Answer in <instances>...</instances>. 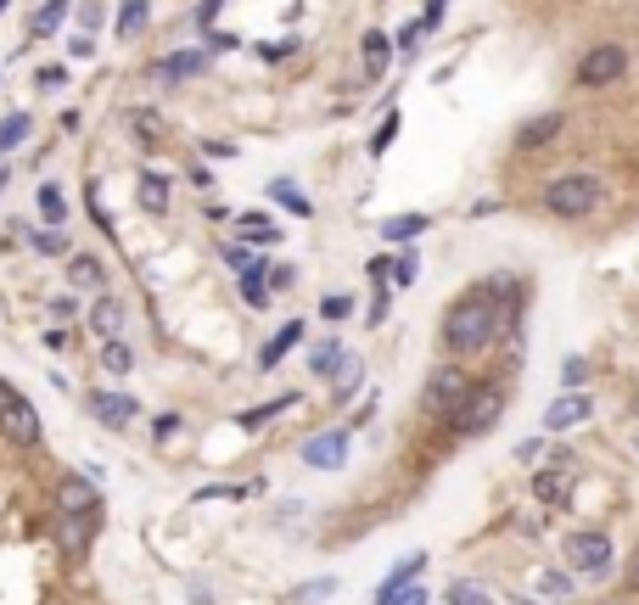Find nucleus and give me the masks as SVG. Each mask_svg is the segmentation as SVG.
I'll use <instances>...</instances> for the list:
<instances>
[{"label":"nucleus","instance_id":"26","mask_svg":"<svg viewBox=\"0 0 639 605\" xmlns=\"http://www.w3.org/2000/svg\"><path fill=\"white\" fill-rule=\"evenodd\" d=\"M567 471H539V482H533V493H539L544 505H555V499H567Z\"/></svg>","mask_w":639,"mask_h":605},{"label":"nucleus","instance_id":"30","mask_svg":"<svg viewBox=\"0 0 639 605\" xmlns=\"http://www.w3.org/2000/svg\"><path fill=\"white\" fill-rule=\"evenodd\" d=\"M34 253H51V258H57V253H68V236H62V225H51V230H34Z\"/></svg>","mask_w":639,"mask_h":605},{"label":"nucleus","instance_id":"4","mask_svg":"<svg viewBox=\"0 0 639 605\" xmlns=\"http://www.w3.org/2000/svg\"><path fill=\"white\" fill-rule=\"evenodd\" d=\"M0 437H12V443H23V449L40 443V415H34V404L17 393L12 381H0Z\"/></svg>","mask_w":639,"mask_h":605},{"label":"nucleus","instance_id":"13","mask_svg":"<svg viewBox=\"0 0 639 605\" xmlns=\"http://www.w3.org/2000/svg\"><path fill=\"white\" fill-rule=\"evenodd\" d=\"M561 129H567L561 113H539V118H527V124L516 129V146H522V152H539V146H550Z\"/></svg>","mask_w":639,"mask_h":605},{"label":"nucleus","instance_id":"3","mask_svg":"<svg viewBox=\"0 0 639 605\" xmlns=\"http://www.w3.org/2000/svg\"><path fill=\"white\" fill-rule=\"evenodd\" d=\"M499 415H505V387H471L460 398V409L449 415V426H455V437H483L494 432Z\"/></svg>","mask_w":639,"mask_h":605},{"label":"nucleus","instance_id":"36","mask_svg":"<svg viewBox=\"0 0 639 605\" xmlns=\"http://www.w3.org/2000/svg\"><path fill=\"white\" fill-rule=\"evenodd\" d=\"M393 135H398V113H387V124L376 129V135H370V157H382L387 146H393Z\"/></svg>","mask_w":639,"mask_h":605},{"label":"nucleus","instance_id":"41","mask_svg":"<svg viewBox=\"0 0 639 605\" xmlns=\"http://www.w3.org/2000/svg\"><path fill=\"white\" fill-rule=\"evenodd\" d=\"M421 40H426V29H421V23H410V29H404V40H398V45H404V51H421Z\"/></svg>","mask_w":639,"mask_h":605},{"label":"nucleus","instance_id":"38","mask_svg":"<svg viewBox=\"0 0 639 605\" xmlns=\"http://www.w3.org/2000/svg\"><path fill=\"white\" fill-rule=\"evenodd\" d=\"M331 589H337V583H331V577H320V583H303V589H298V600H303V605H314V600H326Z\"/></svg>","mask_w":639,"mask_h":605},{"label":"nucleus","instance_id":"10","mask_svg":"<svg viewBox=\"0 0 639 605\" xmlns=\"http://www.w3.org/2000/svg\"><path fill=\"white\" fill-rule=\"evenodd\" d=\"M57 510H62V516H101V493L90 488L85 477H62V488H57Z\"/></svg>","mask_w":639,"mask_h":605},{"label":"nucleus","instance_id":"8","mask_svg":"<svg viewBox=\"0 0 639 605\" xmlns=\"http://www.w3.org/2000/svg\"><path fill=\"white\" fill-rule=\"evenodd\" d=\"M567 561H572V572H606L611 566V538L606 533H578L567 544Z\"/></svg>","mask_w":639,"mask_h":605},{"label":"nucleus","instance_id":"9","mask_svg":"<svg viewBox=\"0 0 639 605\" xmlns=\"http://www.w3.org/2000/svg\"><path fill=\"white\" fill-rule=\"evenodd\" d=\"M303 460L314 465V471H337V465H348V432H320L303 443Z\"/></svg>","mask_w":639,"mask_h":605},{"label":"nucleus","instance_id":"23","mask_svg":"<svg viewBox=\"0 0 639 605\" xmlns=\"http://www.w3.org/2000/svg\"><path fill=\"white\" fill-rule=\"evenodd\" d=\"M292 404H298V398L281 393V398H270V404H258V409H242V415H236V426H247V432H253V426H264L270 415H281V409H292Z\"/></svg>","mask_w":639,"mask_h":605},{"label":"nucleus","instance_id":"17","mask_svg":"<svg viewBox=\"0 0 639 605\" xmlns=\"http://www.w3.org/2000/svg\"><path fill=\"white\" fill-rule=\"evenodd\" d=\"M270 202H275V208H292L298 219H309V213H314V202L303 197L298 180H270Z\"/></svg>","mask_w":639,"mask_h":605},{"label":"nucleus","instance_id":"33","mask_svg":"<svg viewBox=\"0 0 639 605\" xmlns=\"http://www.w3.org/2000/svg\"><path fill=\"white\" fill-rule=\"evenodd\" d=\"M320 314H326L331 325H337V320H348V314H354V297H348V292H331V297H320Z\"/></svg>","mask_w":639,"mask_h":605},{"label":"nucleus","instance_id":"16","mask_svg":"<svg viewBox=\"0 0 639 605\" xmlns=\"http://www.w3.org/2000/svg\"><path fill=\"white\" fill-rule=\"evenodd\" d=\"M101 516H62V549L68 555H85L90 549V533H96Z\"/></svg>","mask_w":639,"mask_h":605},{"label":"nucleus","instance_id":"24","mask_svg":"<svg viewBox=\"0 0 639 605\" xmlns=\"http://www.w3.org/2000/svg\"><path fill=\"white\" fill-rule=\"evenodd\" d=\"M141 208L146 213L169 208V180H163V174H141Z\"/></svg>","mask_w":639,"mask_h":605},{"label":"nucleus","instance_id":"31","mask_svg":"<svg viewBox=\"0 0 639 605\" xmlns=\"http://www.w3.org/2000/svg\"><path fill=\"white\" fill-rule=\"evenodd\" d=\"M539 594H544V600H567V594H572V577L567 572H539Z\"/></svg>","mask_w":639,"mask_h":605},{"label":"nucleus","instance_id":"12","mask_svg":"<svg viewBox=\"0 0 639 605\" xmlns=\"http://www.w3.org/2000/svg\"><path fill=\"white\" fill-rule=\"evenodd\" d=\"M421 572H426V549H421V555H410L404 566H393V572L382 577V589H376V600H370V605H398V594L410 589Z\"/></svg>","mask_w":639,"mask_h":605},{"label":"nucleus","instance_id":"35","mask_svg":"<svg viewBox=\"0 0 639 605\" xmlns=\"http://www.w3.org/2000/svg\"><path fill=\"white\" fill-rule=\"evenodd\" d=\"M242 230L258 241V247H275V241H281V236H275V225H270V219H258V213H253V219H242Z\"/></svg>","mask_w":639,"mask_h":605},{"label":"nucleus","instance_id":"39","mask_svg":"<svg viewBox=\"0 0 639 605\" xmlns=\"http://www.w3.org/2000/svg\"><path fill=\"white\" fill-rule=\"evenodd\" d=\"M561 381H567V393H572V387H583V381H589V365H583V359H567V370H561Z\"/></svg>","mask_w":639,"mask_h":605},{"label":"nucleus","instance_id":"47","mask_svg":"<svg viewBox=\"0 0 639 605\" xmlns=\"http://www.w3.org/2000/svg\"><path fill=\"white\" fill-rule=\"evenodd\" d=\"M0 191H6V163H0Z\"/></svg>","mask_w":639,"mask_h":605},{"label":"nucleus","instance_id":"11","mask_svg":"<svg viewBox=\"0 0 639 605\" xmlns=\"http://www.w3.org/2000/svg\"><path fill=\"white\" fill-rule=\"evenodd\" d=\"M90 415H96L101 426H113V432H118V426H129L135 415H141V404H135L129 393H90Z\"/></svg>","mask_w":639,"mask_h":605},{"label":"nucleus","instance_id":"42","mask_svg":"<svg viewBox=\"0 0 639 605\" xmlns=\"http://www.w3.org/2000/svg\"><path fill=\"white\" fill-rule=\"evenodd\" d=\"M398 605H426V583H410V589L398 594Z\"/></svg>","mask_w":639,"mask_h":605},{"label":"nucleus","instance_id":"44","mask_svg":"<svg viewBox=\"0 0 639 605\" xmlns=\"http://www.w3.org/2000/svg\"><path fill=\"white\" fill-rule=\"evenodd\" d=\"M135 129H141V135H157V129H163V124H157L152 113H135Z\"/></svg>","mask_w":639,"mask_h":605},{"label":"nucleus","instance_id":"14","mask_svg":"<svg viewBox=\"0 0 639 605\" xmlns=\"http://www.w3.org/2000/svg\"><path fill=\"white\" fill-rule=\"evenodd\" d=\"M298 342H303V325H298V320H292V325H281V331H275V337L264 342V353H258V370H275V365L286 359V353L298 348Z\"/></svg>","mask_w":639,"mask_h":605},{"label":"nucleus","instance_id":"27","mask_svg":"<svg viewBox=\"0 0 639 605\" xmlns=\"http://www.w3.org/2000/svg\"><path fill=\"white\" fill-rule=\"evenodd\" d=\"M40 219L45 225H62V219H68V202H62L57 185H40Z\"/></svg>","mask_w":639,"mask_h":605},{"label":"nucleus","instance_id":"2","mask_svg":"<svg viewBox=\"0 0 639 605\" xmlns=\"http://www.w3.org/2000/svg\"><path fill=\"white\" fill-rule=\"evenodd\" d=\"M600 197H606V180H600V174H561V180H550V191H544V208H550L555 219H589V213L600 208Z\"/></svg>","mask_w":639,"mask_h":605},{"label":"nucleus","instance_id":"28","mask_svg":"<svg viewBox=\"0 0 639 605\" xmlns=\"http://www.w3.org/2000/svg\"><path fill=\"white\" fill-rule=\"evenodd\" d=\"M337 365H342V348H337V342H320V348L309 353V370H314V376H337Z\"/></svg>","mask_w":639,"mask_h":605},{"label":"nucleus","instance_id":"19","mask_svg":"<svg viewBox=\"0 0 639 605\" xmlns=\"http://www.w3.org/2000/svg\"><path fill=\"white\" fill-rule=\"evenodd\" d=\"M393 68V40H387L382 29L365 34V73H387Z\"/></svg>","mask_w":639,"mask_h":605},{"label":"nucleus","instance_id":"25","mask_svg":"<svg viewBox=\"0 0 639 605\" xmlns=\"http://www.w3.org/2000/svg\"><path fill=\"white\" fill-rule=\"evenodd\" d=\"M146 12H152L146 0H124V12H118V34H124V40H135V34L146 29Z\"/></svg>","mask_w":639,"mask_h":605},{"label":"nucleus","instance_id":"43","mask_svg":"<svg viewBox=\"0 0 639 605\" xmlns=\"http://www.w3.org/2000/svg\"><path fill=\"white\" fill-rule=\"evenodd\" d=\"M298 281V275H292V269H270V292H286V286Z\"/></svg>","mask_w":639,"mask_h":605},{"label":"nucleus","instance_id":"6","mask_svg":"<svg viewBox=\"0 0 639 605\" xmlns=\"http://www.w3.org/2000/svg\"><path fill=\"white\" fill-rule=\"evenodd\" d=\"M623 68H628V51H623V45H595V51L578 62V85L600 90V85H611V79H623Z\"/></svg>","mask_w":639,"mask_h":605},{"label":"nucleus","instance_id":"18","mask_svg":"<svg viewBox=\"0 0 639 605\" xmlns=\"http://www.w3.org/2000/svg\"><path fill=\"white\" fill-rule=\"evenodd\" d=\"M68 281H73V286H85V292H101V281H107V269H101L96 258L73 253V258H68Z\"/></svg>","mask_w":639,"mask_h":605},{"label":"nucleus","instance_id":"22","mask_svg":"<svg viewBox=\"0 0 639 605\" xmlns=\"http://www.w3.org/2000/svg\"><path fill=\"white\" fill-rule=\"evenodd\" d=\"M29 113H6V118H0V152H17V146H23V141H29Z\"/></svg>","mask_w":639,"mask_h":605},{"label":"nucleus","instance_id":"15","mask_svg":"<svg viewBox=\"0 0 639 605\" xmlns=\"http://www.w3.org/2000/svg\"><path fill=\"white\" fill-rule=\"evenodd\" d=\"M426 213H393V219H382V241H398V247H410L415 236H426Z\"/></svg>","mask_w":639,"mask_h":605},{"label":"nucleus","instance_id":"46","mask_svg":"<svg viewBox=\"0 0 639 605\" xmlns=\"http://www.w3.org/2000/svg\"><path fill=\"white\" fill-rule=\"evenodd\" d=\"M628 589H639V555H634V566H628Z\"/></svg>","mask_w":639,"mask_h":605},{"label":"nucleus","instance_id":"45","mask_svg":"<svg viewBox=\"0 0 639 605\" xmlns=\"http://www.w3.org/2000/svg\"><path fill=\"white\" fill-rule=\"evenodd\" d=\"M219 6H225V0H202V12H197V23H202V29L213 23V12H219Z\"/></svg>","mask_w":639,"mask_h":605},{"label":"nucleus","instance_id":"5","mask_svg":"<svg viewBox=\"0 0 639 605\" xmlns=\"http://www.w3.org/2000/svg\"><path fill=\"white\" fill-rule=\"evenodd\" d=\"M471 393V370H455V365H443V370H432V376H426V409H432V415H455L460 409V398Z\"/></svg>","mask_w":639,"mask_h":605},{"label":"nucleus","instance_id":"20","mask_svg":"<svg viewBox=\"0 0 639 605\" xmlns=\"http://www.w3.org/2000/svg\"><path fill=\"white\" fill-rule=\"evenodd\" d=\"M202 68H208V51H174L157 73H163V79H191V73H202Z\"/></svg>","mask_w":639,"mask_h":605},{"label":"nucleus","instance_id":"1","mask_svg":"<svg viewBox=\"0 0 639 605\" xmlns=\"http://www.w3.org/2000/svg\"><path fill=\"white\" fill-rule=\"evenodd\" d=\"M505 331H511L505 286H477V292H466L455 309H449V320H443V342L455 353H477L494 337H505Z\"/></svg>","mask_w":639,"mask_h":605},{"label":"nucleus","instance_id":"32","mask_svg":"<svg viewBox=\"0 0 639 605\" xmlns=\"http://www.w3.org/2000/svg\"><path fill=\"white\" fill-rule=\"evenodd\" d=\"M443 600H449V605H494L483 589H477V583H449V594H443Z\"/></svg>","mask_w":639,"mask_h":605},{"label":"nucleus","instance_id":"34","mask_svg":"<svg viewBox=\"0 0 639 605\" xmlns=\"http://www.w3.org/2000/svg\"><path fill=\"white\" fill-rule=\"evenodd\" d=\"M62 12H68V0H45V12L34 17V34H57Z\"/></svg>","mask_w":639,"mask_h":605},{"label":"nucleus","instance_id":"7","mask_svg":"<svg viewBox=\"0 0 639 605\" xmlns=\"http://www.w3.org/2000/svg\"><path fill=\"white\" fill-rule=\"evenodd\" d=\"M589 415H595V398L572 387V393H555V398H550V409H544V426H550V432H572V426H583Z\"/></svg>","mask_w":639,"mask_h":605},{"label":"nucleus","instance_id":"29","mask_svg":"<svg viewBox=\"0 0 639 605\" xmlns=\"http://www.w3.org/2000/svg\"><path fill=\"white\" fill-rule=\"evenodd\" d=\"M135 365V359H129V348L118 337H107V348H101V370H113V376H124V370Z\"/></svg>","mask_w":639,"mask_h":605},{"label":"nucleus","instance_id":"40","mask_svg":"<svg viewBox=\"0 0 639 605\" xmlns=\"http://www.w3.org/2000/svg\"><path fill=\"white\" fill-rule=\"evenodd\" d=\"M438 23H443V0H426V17H421V29L432 34V29H438Z\"/></svg>","mask_w":639,"mask_h":605},{"label":"nucleus","instance_id":"21","mask_svg":"<svg viewBox=\"0 0 639 605\" xmlns=\"http://www.w3.org/2000/svg\"><path fill=\"white\" fill-rule=\"evenodd\" d=\"M90 325H96L101 337H118V331H124V309H118L113 297H96V309H90Z\"/></svg>","mask_w":639,"mask_h":605},{"label":"nucleus","instance_id":"37","mask_svg":"<svg viewBox=\"0 0 639 605\" xmlns=\"http://www.w3.org/2000/svg\"><path fill=\"white\" fill-rule=\"evenodd\" d=\"M415 269H421V264H415V253H404L393 269H387V275H393V286H410V281H415Z\"/></svg>","mask_w":639,"mask_h":605}]
</instances>
